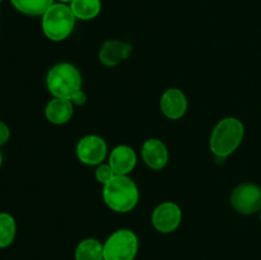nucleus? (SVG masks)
<instances>
[{"mask_svg": "<svg viewBox=\"0 0 261 260\" xmlns=\"http://www.w3.org/2000/svg\"><path fill=\"white\" fill-rule=\"evenodd\" d=\"M109 165L116 175L126 176L137 165V154L129 145H117L110 154Z\"/></svg>", "mask_w": 261, "mask_h": 260, "instance_id": "f8f14e48", "label": "nucleus"}, {"mask_svg": "<svg viewBox=\"0 0 261 260\" xmlns=\"http://www.w3.org/2000/svg\"><path fill=\"white\" fill-rule=\"evenodd\" d=\"M245 127L236 117H226L214 127L211 137V150L217 157L226 158L241 144Z\"/></svg>", "mask_w": 261, "mask_h": 260, "instance_id": "f03ea898", "label": "nucleus"}, {"mask_svg": "<svg viewBox=\"0 0 261 260\" xmlns=\"http://www.w3.org/2000/svg\"><path fill=\"white\" fill-rule=\"evenodd\" d=\"M70 8L75 18L88 20L97 17L101 12V0H73Z\"/></svg>", "mask_w": 261, "mask_h": 260, "instance_id": "2eb2a0df", "label": "nucleus"}, {"mask_svg": "<svg viewBox=\"0 0 261 260\" xmlns=\"http://www.w3.org/2000/svg\"><path fill=\"white\" fill-rule=\"evenodd\" d=\"M70 101L73 102L74 105H83V103H86V101H87L86 93H84L83 91H79L78 93L74 94L73 98H71Z\"/></svg>", "mask_w": 261, "mask_h": 260, "instance_id": "aec40b11", "label": "nucleus"}, {"mask_svg": "<svg viewBox=\"0 0 261 260\" xmlns=\"http://www.w3.org/2000/svg\"><path fill=\"white\" fill-rule=\"evenodd\" d=\"M107 145L98 135H87L76 144V155L84 165L96 166L105 160Z\"/></svg>", "mask_w": 261, "mask_h": 260, "instance_id": "0eeeda50", "label": "nucleus"}, {"mask_svg": "<svg viewBox=\"0 0 261 260\" xmlns=\"http://www.w3.org/2000/svg\"><path fill=\"white\" fill-rule=\"evenodd\" d=\"M59 2H63V3H69V2H73V0H59Z\"/></svg>", "mask_w": 261, "mask_h": 260, "instance_id": "412c9836", "label": "nucleus"}, {"mask_svg": "<svg viewBox=\"0 0 261 260\" xmlns=\"http://www.w3.org/2000/svg\"><path fill=\"white\" fill-rule=\"evenodd\" d=\"M231 204L241 214L256 213L261 209V188L255 184H241L232 191Z\"/></svg>", "mask_w": 261, "mask_h": 260, "instance_id": "423d86ee", "label": "nucleus"}, {"mask_svg": "<svg viewBox=\"0 0 261 260\" xmlns=\"http://www.w3.org/2000/svg\"><path fill=\"white\" fill-rule=\"evenodd\" d=\"M2 162H3V154L2 152H0V166H2Z\"/></svg>", "mask_w": 261, "mask_h": 260, "instance_id": "4be33fe9", "label": "nucleus"}, {"mask_svg": "<svg viewBox=\"0 0 261 260\" xmlns=\"http://www.w3.org/2000/svg\"><path fill=\"white\" fill-rule=\"evenodd\" d=\"M15 221L10 214L0 213V247L9 246L15 237Z\"/></svg>", "mask_w": 261, "mask_h": 260, "instance_id": "f3484780", "label": "nucleus"}, {"mask_svg": "<svg viewBox=\"0 0 261 260\" xmlns=\"http://www.w3.org/2000/svg\"><path fill=\"white\" fill-rule=\"evenodd\" d=\"M138 239L130 229H119L103 245V260H134Z\"/></svg>", "mask_w": 261, "mask_h": 260, "instance_id": "39448f33", "label": "nucleus"}, {"mask_svg": "<svg viewBox=\"0 0 261 260\" xmlns=\"http://www.w3.org/2000/svg\"><path fill=\"white\" fill-rule=\"evenodd\" d=\"M260 219H261V213H260Z\"/></svg>", "mask_w": 261, "mask_h": 260, "instance_id": "5701e85b", "label": "nucleus"}, {"mask_svg": "<svg viewBox=\"0 0 261 260\" xmlns=\"http://www.w3.org/2000/svg\"><path fill=\"white\" fill-rule=\"evenodd\" d=\"M20 13L27 15H43L46 10L54 4V0H10Z\"/></svg>", "mask_w": 261, "mask_h": 260, "instance_id": "dca6fc26", "label": "nucleus"}, {"mask_svg": "<svg viewBox=\"0 0 261 260\" xmlns=\"http://www.w3.org/2000/svg\"><path fill=\"white\" fill-rule=\"evenodd\" d=\"M142 157L148 167L153 170H161L168 162V150L160 139L152 138L145 140L143 144Z\"/></svg>", "mask_w": 261, "mask_h": 260, "instance_id": "9b49d317", "label": "nucleus"}, {"mask_svg": "<svg viewBox=\"0 0 261 260\" xmlns=\"http://www.w3.org/2000/svg\"><path fill=\"white\" fill-rule=\"evenodd\" d=\"M132 51L133 47L130 43L119 40H109L102 45L98 58L103 65L115 66L126 60Z\"/></svg>", "mask_w": 261, "mask_h": 260, "instance_id": "9d476101", "label": "nucleus"}, {"mask_svg": "<svg viewBox=\"0 0 261 260\" xmlns=\"http://www.w3.org/2000/svg\"><path fill=\"white\" fill-rule=\"evenodd\" d=\"M75 24V15L65 4H53L42 15V30L46 37L63 41L68 37Z\"/></svg>", "mask_w": 261, "mask_h": 260, "instance_id": "20e7f679", "label": "nucleus"}, {"mask_svg": "<svg viewBox=\"0 0 261 260\" xmlns=\"http://www.w3.org/2000/svg\"><path fill=\"white\" fill-rule=\"evenodd\" d=\"M46 84L54 97L71 99L74 94L82 91V75L71 64L60 63L50 69Z\"/></svg>", "mask_w": 261, "mask_h": 260, "instance_id": "7ed1b4c3", "label": "nucleus"}, {"mask_svg": "<svg viewBox=\"0 0 261 260\" xmlns=\"http://www.w3.org/2000/svg\"><path fill=\"white\" fill-rule=\"evenodd\" d=\"M103 199L112 211L126 213L138 204L139 191L132 178L124 175H115V177L105 185Z\"/></svg>", "mask_w": 261, "mask_h": 260, "instance_id": "f257e3e1", "label": "nucleus"}, {"mask_svg": "<svg viewBox=\"0 0 261 260\" xmlns=\"http://www.w3.org/2000/svg\"><path fill=\"white\" fill-rule=\"evenodd\" d=\"M181 217L182 214H181L180 206L172 201H166L154 209L152 223L157 231L162 233H170L180 226Z\"/></svg>", "mask_w": 261, "mask_h": 260, "instance_id": "6e6552de", "label": "nucleus"}, {"mask_svg": "<svg viewBox=\"0 0 261 260\" xmlns=\"http://www.w3.org/2000/svg\"><path fill=\"white\" fill-rule=\"evenodd\" d=\"M73 102L65 98H54L46 105L45 115L53 124L63 125L73 116Z\"/></svg>", "mask_w": 261, "mask_h": 260, "instance_id": "ddd939ff", "label": "nucleus"}, {"mask_svg": "<svg viewBox=\"0 0 261 260\" xmlns=\"http://www.w3.org/2000/svg\"><path fill=\"white\" fill-rule=\"evenodd\" d=\"M161 110L171 120L182 117L188 110V99L184 92L178 88L167 89L161 98Z\"/></svg>", "mask_w": 261, "mask_h": 260, "instance_id": "1a4fd4ad", "label": "nucleus"}, {"mask_svg": "<svg viewBox=\"0 0 261 260\" xmlns=\"http://www.w3.org/2000/svg\"><path fill=\"white\" fill-rule=\"evenodd\" d=\"M75 260H103V245L96 239H86L76 246Z\"/></svg>", "mask_w": 261, "mask_h": 260, "instance_id": "4468645a", "label": "nucleus"}, {"mask_svg": "<svg viewBox=\"0 0 261 260\" xmlns=\"http://www.w3.org/2000/svg\"><path fill=\"white\" fill-rule=\"evenodd\" d=\"M115 175H116V173H115V171L112 170V167L110 165H101L98 166L96 170L97 181L103 184V185H106L111 178H114Z\"/></svg>", "mask_w": 261, "mask_h": 260, "instance_id": "a211bd4d", "label": "nucleus"}, {"mask_svg": "<svg viewBox=\"0 0 261 260\" xmlns=\"http://www.w3.org/2000/svg\"><path fill=\"white\" fill-rule=\"evenodd\" d=\"M9 137H10L9 127H8L7 124L0 121V145H4L5 143L9 140Z\"/></svg>", "mask_w": 261, "mask_h": 260, "instance_id": "6ab92c4d", "label": "nucleus"}, {"mask_svg": "<svg viewBox=\"0 0 261 260\" xmlns=\"http://www.w3.org/2000/svg\"><path fill=\"white\" fill-rule=\"evenodd\" d=\"M0 2H2V0H0Z\"/></svg>", "mask_w": 261, "mask_h": 260, "instance_id": "b1692460", "label": "nucleus"}]
</instances>
